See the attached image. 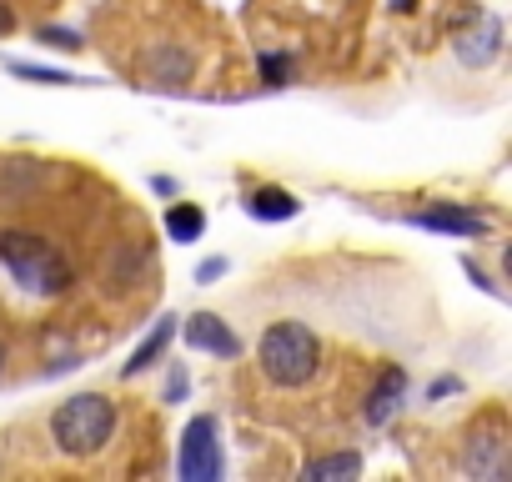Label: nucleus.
Listing matches in <instances>:
<instances>
[{
    "mask_svg": "<svg viewBox=\"0 0 512 482\" xmlns=\"http://www.w3.org/2000/svg\"><path fill=\"white\" fill-rule=\"evenodd\" d=\"M0 267H6L31 297H66L71 292V262L56 241L36 231H0Z\"/></svg>",
    "mask_w": 512,
    "mask_h": 482,
    "instance_id": "nucleus-1",
    "label": "nucleus"
},
{
    "mask_svg": "<svg viewBox=\"0 0 512 482\" xmlns=\"http://www.w3.org/2000/svg\"><path fill=\"white\" fill-rule=\"evenodd\" d=\"M111 437H116V402L101 397V392L66 397V402L51 412V442H56L66 457H96Z\"/></svg>",
    "mask_w": 512,
    "mask_h": 482,
    "instance_id": "nucleus-2",
    "label": "nucleus"
},
{
    "mask_svg": "<svg viewBox=\"0 0 512 482\" xmlns=\"http://www.w3.org/2000/svg\"><path fill=\"white\" fill-rule=\"evenodd\" d=\"M256 362H262V372L277 387H307L322 367V342L302 322H277V327L262 332V342H256Z\"/></svg>",
    "mask_w": 512,
    "mask_h": 482,
    "instance_id": "nucleus-3",
    "label": "nucleus"
},
{
    "mask_svg": "<svg viewBox=\"0 0 512 482\" xmlns=\"http://www.w3.org/2000/svg\"><path fill=\"white\" fill-rule=\"evenodd\" d=\"M176 472H181L186 482H216V477L226 472V457H221V442H216V422H211V417H191V422H186Z\"/></svg>",
    "mask_w": 512,
    "mask_h": 482,
    "instance_id": "nucleus-4",
    "label": "nucleus"
},
{
    "mask_svg": "<svg viewBox=\"0 0 512 482\" xmlns=\"http://www.w3.org/2000/svg\"><path fill=\"white\" fill-rule=\"evenodd\" d=\"M462 467L472 477H507V432H502V422H487L467 437Z\"/></svg>",
    "mask_w": 512,
    "mask_h": 482,
    "instance_id": "nucleus-5",
    "label": "nucleus"
},
{
    "mask_svg": "<svg viewBox=\"0 0 512 482\" xmlns=\"http://www.w3.org/2000/svg\"><path fill=\"white\" fill-rule=\"evenodd\" d=\"M412 226L422 231H447V236H487L492 221L482 211H467V206H427V211H412Z\"/></svg>",
    "mask_w": 512,
    "mask_h": 482,
    "instance_id": "nucleus-6",
    "label": "nucleus"
},
{
    "mask_svg": "<svg viewBox=\"0 0 512 482\" xmlns=\"http://www.w3.org/2000/svg\"><path fill=\"white\" fill-rule=\"evenodd\" d=\"M186 342L196 352H211V357H236L241 352V337L231 332V322H221L216 312H196L186 322Z\"/></svg>",
    "mask_w": 512,
    "mask_h": 482,
    "instance_id": "nucleus-7",
    "label": "nucleus"
},
{
    "mask_svg": "<svg viewBox=\"0 0 512 482\" xmlns=\"http://www.w3.org/2000/svg\"><path fill=\"white\" fill-rule=\"evenodd\" d=\"M402 392H407V372H402V367H387V372L377 377L372 397H367V422H372V427H382V422L397 412Z\"/></svg>",
    "mask_w": 512,
    "mask_h": 482,
    "instance_id": "nucleus-8",
    "label": "nucleus"
},
{
    "mask_svg": "<svg viewBox=\"0 0 512 482\" xmlns=\"http://www.w3.org/2000/svg\"><path fill=\"white\" fill-rule=\"evenodd\" d=\"M246 211H251L256 221H292V216L302 211V201H297L292 191H282V186H262V191L246 196Z\"/></svg>",
    "mask_w": 512,
    "mask_h": 482,
    "instance_id": "nucleus-9",
    "label": "nucleus"
},
{
    "mask_svg": "<svg viewBox=\"0 0 512 482\" xmlns=\"http://www.w3.org/2000/svg\"><path fill=\"white\" fill-rule=\"evenodd\" d=\"M497 51H502V21L497 16H482V31L457 41V56L467 66H487V61H497Z\"/></svg>",
    "mask_w": 512,
    "mask_h": 482,
    "instance_id": "nucleus-10",
    "label": "nucleus"
},
{
    "mask_svg": "<svg viewBox=\"0 0 512 482\" xmlns=\"http://www.w3.org/2000/svg\"><path fill=\"white\" fill-rule=\"evenodd\" d=\"M362 457L357 452H332V457H312L302 467V482H342V477H357Z\"/></svg>",
    "mask_w": 512,
    "mask_h": 482,
    "instance_id": "nucleus-11",
    "label": "nucleus"
},
{
    "mask_svg": "<svg viewBox=\"0 0 512 482\" xmlns=\"http://www.w3.org/2000/svg\"><path fill=\"white\" fill-rule=\"evenodd\" d=\"M171 332H176V317H161V322H156V332H151V337L136 347V357L126 362V377H141V372H146V367L161 357V347L171 342Z\"/></svg>",
    "mask_w": 512,
    "mask_h": 482,
    "instance_id": "nucleus-12",
    "label": "nucleus"
},
{
    "mask_svg": "<svg viewBox=\"0 0 512 482\" xmlns=\"http://www.w3.org/2000/svg\"><path fill=\"white\" fill-rule=\"evenodd\" d=\"M151 76H156V81H166V86H176V81H186V76H191V56H186L181 46H161V51L151 56Z\"/></svg>",
    "mask_w": 512,
    "mask_h": 482,
    "instance_id": "nucleus-13",
    "label": "nucleus"
},
{
    "mask_svg": "<svg viewBox=\"0 0 512 482\" xmlns=\"http://www.w3.org/2000/svg\"><path fill=\"white\" fill-rule=\"evenodd\" d=\"M206 231V211L201 206H171L166 211V236L171 241H196Z\"/></svg>",
    "mask_w": 512,
    "mask_h": 482,
    "instance_id": "nucleus-14",
    "label": "nucleus"
},
{
    "mask_svg": "<svg viewBox=\"0 0 512 482\" xmlns=\"http://www.w3.org/2000/svg\"><path fill=\"white\" fill-rule=\"evenodd\" d=\"M11 76L36 81V86H71V81H81V76H66V71H51V66H26V61H11Z\"/></svg>",
    "mask_w": 512,
    "mask_h": 482,
    "instance_id": "nucleus-15",
    "label": "nucleus"
},
{
    "mask_svg": "<svg viewBox=\"0 0 512 482\" xmlns=\"http://www.w3.org/2000/svg\"><path fill=\"white\" fill-rule=\"evenodd\" d=\"M41 41H46L51 51H81V46H86L76 31H61V26H46V31H41Z\"/></svg>",
    "mask_w": 512,
    "mask_h": 482,
    "instance_id": "nucleus-16",
    "label": "nucleus"
},
{
    "mask_svg": "<svg viewBox=\"0 0 512 482\" xmlns=\"http://www.w3.org/2000/svg\"><path fill=\"white\" fill-rule=\"evenodd\" d=\"M262 81L267 86H287V56H262Z\"/></svg>",
    "mask_w": 512,
    "mask_h": 482,
    "instance_id": "nucleus-17",
    "label": "nucleus"
},
{
    "mask_svg": "<svg viewBox=\"0 0 512 482\" xmlns=\"http://www.w3.org/2000/svg\"><path fill=\"white\" fill-rule=\"evenodd\" d=\"M221 272H226V262H221V257H211V262H201V272H196V282H216Z\"/></svg>",
    "mask_w": 512,
    "mask_h": 482,
    "instance_id": "nucleus-18",
    "label": "nucleus"
},
{
    "mask_svg": "<svg viewBox=\"0 0 512 482\" xmlns=\"http://www.w3.org/2000/svg\"><path fill=\"white\" fill-rule=\"evenodd\" d=\"M16 31V11L6 6V0H0V36H11Z\"/></svg>",
    "mask_w": 512,
    "mask_h": 482,
    "instance_id": "nucleus-19",
    "label": "nucleus"
},
{
    "mask_svg": "<svg viewBox=\"0 0 512 482\" xmlns=\"http://www.w3.org/2000/svg\"><path fill=\"white\" fill-rule=\"evenodd\" d=\"M392 11H397V16H412V11H417V0H392Z\"/></svg>",
    "mask_w": 512,
    "mask_h": 482,
    "instance_id": "nucleus-20",
    "label": "nucleus"
},
{
    "mask_svg": "<svg viewBox=\"0 0 512 482\" xmlns=\"http://www.w3.org/2000/svg\"><path fill=\"white\" fill-rule=\"evenodd\" d=\"M0 367H6V347H0Z\"/></svg>",
    "mask_w": 512,
    "mask_h": 482,
    "instance_id": "nucleus-21",
    "label": "nucleus"
}]
</instances>
